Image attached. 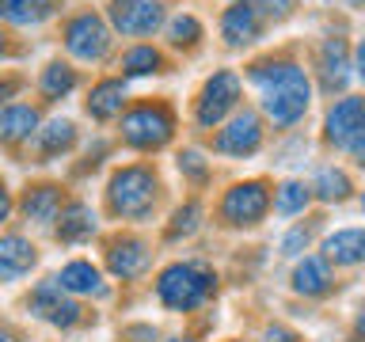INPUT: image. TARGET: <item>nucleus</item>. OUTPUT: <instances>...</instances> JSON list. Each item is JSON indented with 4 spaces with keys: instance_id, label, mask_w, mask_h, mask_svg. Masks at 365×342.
<instances>
[{
    "instance_id": "f257e3e1",
    "label": "nucleus",
    "mask_w": 365,
    "mask_h": 342,
    "mask_svg": "<svg viewBox=\"0 0 365 342\" xmlns=\"http://www.w3.org/2000/svg\"><path fill=\"white\" fill-rule=\"evenodd\" d=\"M247 80L259 91L262 114L274 125H297L304 118L308 103H312V84H308V73L293 57H262V61L247 65Z\"/></svg>"
},
{
    "instance_id": "c85d7f7f",
    "label": "nucleus",
    "mask_w": 365,
    "mask_h": 342,
    "mask_svg": "<svg viewBox=\"0 0 365 342\" xmlns=\"http://www.w3.org/2000/svg\"><path fill=\"white\" fill-rule=\"evenodd\" d=\"M308 187L301 179H285L278 190H274V209H278L282 217H297V213H304V205H308Z\"/></svg>"
},
{
    "instance_id": "393cba45",
    "label": "nucleus",
    "mask_w": 365,
    "mask_h": 342,
    "mask_svg": "<svg viewBox=\"0 0 365 342\" xmlns=\"http://www.w3.org/2000/svg\"><path fill=\"white\" fill-rule=\"evenodd\" d=\"M80 84V76H76V68L73 65H65V61H50L42 68V76H38V91H42V99H65V95H73Z\"/></svg>"
},
{
    "instance_id": "0eeeda50",
    "label": "nucleus",
    "mask_w": 365,
    "mask_h": 342,
    "mask_svg": "<svg viewBox=\"0 0 365 342\" xmlns=\"http://www.w3.org/2000/svg\"><path fill=\"white\" fill-rule=\"evenodd\" d=\"M61 42L76 61H103L110 53V27L96 11H80V16H73L65 23Z\"/></svg>"
},
{
    "instance_id": "423d86ee",
    "label": "nucleus",
    "mask_w": 365,
    "mask_h": 342,
    "mask_svg": "<svg viewBox=\"0 0 365 342\" xmlns=\"http://www.w3.org/2000/svg\"><path fill=\"white\" fill-rule=\"evenodd\" d=\"M324 137H327V145L346 148L350 160L361 164V156H365V125H361V99L358 95H342L335 107L327 110Z\"/></svg>"
},
{
    "instance_id": "7ed1b4c3",
    "label": "nucleus",
    "mask_w": 365,
    "mask_h": 342,
    "mask_svg": "<svg viewBox=\"0 0 365 342\" xmlns=\"http://www.w3.org/2000/svg\"><path fill=\"white\" fill-rule=\"evenodd\" d=\"M217 293V274L205 262H171L156 278V296L171 312H190Z\"/></svg>"
},
{
    "instance_id": "2eb2a0df",
    "label": "nucleus",
    "mask_w": 365,
    "mask_h": 342,
    "mask_svg": "<svg viewBox=\"0 0 365 342\" xmlns=\"http://www.w3.org/2000/svg\"><path fill=\"white\" fill-rule=\"evenodd\" d=\"M125 99H130V95H125V80L122 76H107V80H99V84L88 91L84 110L96 122H110V118H118V114H122Z\"/></svg>"
},
{
    "instance_id": "f3484780",
    "label": "nucleus",
    "mask_w": 365,
    "mask_h": 342,
    "mask_svg": "<svg viewBox=\"0 0 365 342\" xmlns=\"http://www.w3.org/2000/svg\"><path fill=\"white\" fill-rule=\"evenodd\" d=\"M38 107L31 103H11L0 110V145H23L31 141V133H38Z\"/></svg>"
},
{
    "instance_id": "a878e982",
    "label": "nucleus",
    "mask_w": 365,
    "mask_h": 342,
    "mask_svg": "<svg viewBox=\"0 0 365 342\" xmlns=\"http://www.w3.org/2000/svg\"><path fill=\"white\" fill-rule=\"evenodd\" d=\"M73 145H76V125L68 122V118H57V122L46 125V130H38V156H42V160L61 156V152H68Z\"/></svg>"
},
{
    "instance_id": "4468645a",
    "label": "nucleus",
    "mask_w": 365,
    "mask_h": 342,
    "mask_svg": "<svg viewBox=\"0 0 365 342\" xmlns=\"http://www.w3.org/2000/svg\"><path fill=\"white\" fill-rule=\"evenodd\" d=\"M107 270L122 281L141 278V274L148 270V244L137 239V236H118L107 247Z\"/></svg>"
},
{
    "instance_id": "aec40b11",
    "label": "nucleus",
    "mask_w": 365,
    "mask_h": 342,
    "mask_svg": "<svg viewBox=\"0 0 365 342\" xmlns=\"http://www.w3.org/2000/svg\"><path fill=\"white\" fill-rule=\"evenodd\" d=\"M88 236H96V213L84 202L61 205V221H57V239L61 244H84Z\"/></svg>"
},
{
    "instance_id": "bb28decb",
    "label": "nucleus",
    "mask_w": 365,
    "mask_h": 342,
    "mask_svg": "<svg viewBox=\"0 0 365 342\" xmlns=\"http://www.w3.org/2000/svg\"><path fill=\"white\" fill-rule=\"evenodd\" d=\"M350 190H354V187H350L346 171H339V167H324V171L312 179V187H308V194H316L319 202H342Z\"/></svg>"
},
{
    "instance_id": "ea45409f",
    "label": "nucleus",
    "mask_w": 365,
    "mask_h": 342,
    "mask_svg": "<svg viewBox=\"0 0 365 342\" xmlns=\"http://www.w3.org/2000/svg\"><path fill=\"white\" fill-rule=\"evenodd\" d=\"M350 4H354V8H358V4H361V0H350Z\"/></svg>"
},
{
    "instance_id": "6e6552de",
    "label": "nucleus",
    "mask_w": 365,
    "mask_h": 342,
    "mask_svg": "<svg viewBox=\"0 0 365 342\" xmlns=\"http://www.w3.org/2000/svg\"><path fill=\"white\" fill-rule=\"evenodd\" d=\"M270 209V187L262 179H247L236 182L232 190L221 198V221L228 228H251L259 224Z\"/></svg>"
},
{
    "instance_id": "1a4fd4ad",
    "label": "nucleus",
    "mask_w": 365,
    "mask_h": 342,
    "mask_svg": "<svg viewBox=\"0 0 365 342\" xmlns=\"http://www.w3.org/2000/svg\"><path fill=\"white\" fill-rule=\"evenodd\" d=\"M107 19V27L125 38H145L164 27V0H110Z\"/></svg>"
},
{
    "instance_id": "dca6fc26",
    "label": "nucleus",
    "mask_w": 365,
    "mask_h": 342,
    "mask_svg": "<svg viewBox=\"0 0 365 342\" xmlns=\"http://www.w3.org/2000/svg\"><path fill=\"white\" fill-rule=\"evenodd\" d=\"M61 205H65V190L57 187V182H38V187H31L27 194H23L19 209L34 224H50V221H57Z\"/></svg>"
},
{
    "instance_id": "e433bc0d",
    "label": "nucleus",
    "mask_w": 365,
    "mask_h": 342,
    "mask_svg": "<svg viewBox=\"0 0 365 342\" xmlns=\"http://www.w3.org/2000/svg\"><path fill=\"white\" fill-rule=\"evenodd\" d=\"M0 342H19V338H16V331H8V327H0Z\"/></svg>"
},
{
    "instance_id": "4be33fe9",
    "label": "nucleus",
    "mask_w": 365,
    "mask_h": 342,
    "mask_svg": "<svg viewBox=\"0 0 365 342\" xmlns=\"http://www.w3.org/2000/svg\"><path fill=\"white\" fill-rule=\"evenodd\" d=\"M57 11V0H0V19L11 27H38Z\"/></svg>"
},
{
    "instance_id": "b1692460",
    "label": "nucleus",
    "mask_w": 365,
    "mask_h": 342,
    "mask_svg": "<svg viewBox=\"0 0 365 342\" xmlns=\"http://www.w3.org/2000/svg\"><path fill=\"white\" fill-rule=\"evenodd\" d=\"M293 289L301 296H324L331 289V266L319 255H308L304 262H297V270H293Z\"/></svg>"
},
{
    "instance_id": "c756f323",
    "label": "nucleus",
    "mask_w": 365,
    "mask_h": 342,
    "mask_svg": "<svg viewBox=\"0 0 365 342\" xmlns=\"http://www.w3.org/2000/svg\"><path fill=\"white\" fill-rule=\"evenodd\" d=\"M202 228V205L198 202H187V205H179L175 213H171V224H168V239H187L194 236Z\"/></svg>"
},
{
    "instance_id": "20e7f679",
    "label": "nucleus",
    "mask_w": 365,
    "mask_h": 342,
    "mask_svg": "<svg viewBox=\"0 0 365 342\" xmlns=\"http://www.w3.org/2000/svg\"><path fill=\"white\" fill-rule=\"evenodd\" d=\"M118 133L122 141L137 148V152H156L164 148L171 137H175V110L168 107L164 99H145L133 103L125 114H118Z\"/></svg>"
},
{
    "instance_id": "72a5a7b5",
    "label": "nucleus",
    "mask_w": 365,
    "mask_h": 342,
    "mask_svg": "<svg viewBox=\"0 0 365 342\" xmlns=\"http://www.w3.org/2000/svg\"><path fill=\"white\" fill-rule=\"evenodd\" d=\"M262 342H297V331H289V327H267V331H262Z\"/></svg>"
},
{
    "instance_id": "39448f33",
    "label": "nucleus",
    "mask_w": 365,
    "mask_h": 342,
    "mask_svg": "<svg viewBox=\"0 0 365 342\" xmlns=\"http://www.w3.org/2000/svg\"><path fill=\"white\" fill-rule=\"evenodd\" d=\"M240 99H244V80H240L232 68H217L198 91L194 122H198L202 130H213V125H221L232 110H240Z\"/></svg>"
},
{
    "instance_id": "a19ab883",
    "label": "nucleus",
    "mask_w": 365,
    "mask_h": 342,
    "mask_svg": "<svg viewBox=\"0 0 365 342\" xmlns=\"http://www.w3.org/2000/svg\"><path fill=\"white\" fill-rule=\"evenodd\" d=\"M232 342H240V338H232Z\"/></svg>"
},
{
    "instance_id": "9b49d317",
    "label": "nucleus",
    "mask_w": 365,
    "mask_h": 342,
    "mask_svg": "<svg viewBox=\"0 0 365 342\" xmlns=\"http://www.w3.org/2000/svg\"><path fill=\"white\" fill-rule=\"evenodd\" d=\"M213 148L221 156H255L262 148V118L259 110H232L225 122V130H217Z\"/></svg>"
},
{
    "instance_id": "4c0bfd02",
    "label": "nucleus",
    "mask_w": 365,
    "mask_h": 342,
    "mask_svg": "<svg viewBox=\"0 0 365 342\" xmlns=\"http://www.w3.org/2000/svg\"><path fill=\"white\" fill-rule=\"evenodd\" d=\"M4 53H8V38L0 34V57H4Z\"/></svg>"
},
{
    "instance_id": "cd10ccee",
    "label": "nucleus",
    "mask_w": 365,
    "mask_h": 342,
    "mask_svg": "<svg viewBox=\"0 0 365 342\" xmlns=\"http://www.w3.org/2000/svg\"><path fill=\"white\" fill-rule=\"evenodd\" d=\"M168 42L175 50H194L202 42V23L190 16V11H179V16L168 19Z\"/></svg>"
},
{
    "instance_id": "7c9ffc66",
    "label": "nucleus",
    "mask_w": 365,
    "mask_h": 342,
    "mask_svg": "<svg viewBox=\"0 0 365 342\" xmlns=\"http://www.w3.org/2000/svg\"><path fill=\"white\" fill-rule=\"evenodd\" d=\"M262 23H285L297 11V0H251Z\"/></svg>"
},
{
    "instance_id": "58836bf2",
    "label": "nucleus",
    "mask_w": 365,
    "mask_h": 342,
    "mask_svg": "<svg viewBox=\"0 0 365 342\" xmlns=\"http://www.w3.org/2000/svg\"><path fill=\"white\" fill-rule=\"evenodd\" d=\"M168 342H190V338H168Z\"/></svg>"
},
{
    "instance_id": "5701e85b",
    "label": "nucleus",
    "mask_w": 365,
    "mask_h": 342,
    "mask_svg": "<svg viewBox=\"0 0 365 342\" xmlns=\"http://www.w3.org/2000/svg\"><path fill=\"white\" fill-rule=\"evenodd\" d=\"M160 73H168V57L156 50V46H130L122 57V80H137V76H160Z\"/></svg>"
},
{
    "instance_id": "473e14b6",
    "label": "nucleus",
    "mask_w": 365,
    "mask_h": 342,
    "mask_svg": "<svg viewBox=\"0 0 365 342\" xmlns=\"http://www.w3.org/2000/svg\"><path fill=\"white\" fill-rule=\"evenodd\" d=\"M304 247H308V228H293V232L282 239V255H301Z\"/></svg>"
},
{
    "instance_id": "6ab92c4d",
    "label": "nucleus",
    "mask_w": 365,
    "mask_h": 342,
    "mask_svg": "<svg viewBox=\"0 0 365 342\" xmlns=\"http://www.w3.org/2000/svg\"><path fill=\"white\" fill-rule=\"evenodd\" d=\"M53 281L61 285L68 296H103L107 293L99 266H91L88 259H76V262H68V266H61V274H57Z\"/></svg>"
},
{
    "instance_id": "412c9836",
    "label": "nucleus",
    "mask_w": 365,
    "mask_h": 342,
    "mask_svg": "<svg viewBox=\"0 0 365 342\" xmlns=\"http://www.w3.org/2000/svg\"><path fill=\"white\" fill-rule=\"evenodd\" d=\"M361 259H365V232L361 228H342V232L327 236L324 262H335V266H358Z\"/></svg>"
},
{
    "instance_id": "c9c22d12",
    "label": "nucleus",
    "mask_w": 365,
    "mask_h": 342,
    "mask_svg": "<svg viewBox=\"0 0 365 342\" xmlns=\"http://www.w3.org/2000/svg\"><path fill=\"white\" fill-rule=\"evenodd\" d=\"M8 213H11V194H8L4 182H0V224L8 221Z\"/></svg>"
},
{
    "instance_id": "a211bd4d",
    "label": "nucleus",
    "mask_w": 365,
    "mask_h": 342,
    "mask_svg": "<svg viewBox=\"0 0 365 342\" xmlns=\"http://www.w3.org/2000/svg\"><path fill=\"white\" fill-rule=\"evenodd\" d=\"M38 262L31 239L23 236H4L0 239V281H19L23 274H31V266Z\"/></svg>"
},
{
    "instance_id": "9d476101",
    "label": "nucleus",
    "mask_w": 365,
    "mask_h": 342,
    "mask_svg": "<svg viewBox=\"0 0 365 342\" xmlns=\"http://www.w3.org/2000/svg\"><path fill=\"white\" fill-rule=\"evenodd\" d=\"M27 304H31V312L38 319H46L50 327H65L68 331V327L84 323V308H80V301H76V296H68L53 278H46V281L34 285Z\"/></svg>"
},
{
    "instance_id": "2f4dec72",
    "label": "nucleus",
    "mask_w": 365,
    "mask_h": 342,
    "mask_svg": "<svg viewBox=\"0 0 365 342\" xmlns=\"http://www.w3.org/2000/svg\"><path fill=\"white\" fill-rule=\"evenodd\" d=\"M179 171L182 175H190L194 182H202L205 175H210V167H205V160L194 152V148H187V152H179Z\"/></svg>"
},
{
    "instance_id": "ddd939ff",
    "label": "nucleus",
    "mask_w": 365,
    "mask_h": 342,
    "mask_svg": "<svg viewBox=\"0 0 365 342\" xmlns=\"http://www.w3.org/2000/svg\"><path fill=\"white\" fill-rule=\"evenodd\" d=\"M262 34V19L251 0H232V4L225 8L221 16V38L225 46H232V50H240V46H251Z\"/></svg>"
},
{
    "instance_id": "f8f14e48",
    "label": "nucleus",
    "mask_w": 365,
    "mask_h": 342,
    "mask_svg": "<svg viewBox=\"0 0 365 342\" xmlns=\"http://www.w3.org/2000/svg\"><path fill=\"white\" fill-rule=\"evenodd\" d=\"M316 73H319V88L327 95H335L350 84L354 76V50L346 38H324L316 50Z\"/></svg>"
},
{
    "instance_id": "f03ea898",
    "label": "nucleus",
    "mask_w": 365,
    "mask_h": 342,
    "mask_svg": "<svg viewBox=\"0 0 365 342\" xmlns=\"http://www.w3.org/2000/svg\"><path fill=\"white\" fill-rule=\"evenodd\" d=\"M156 198H160V179L148 164H125L107 182V205L122 221H141V217H148Z\"/></svg>"
},
{
    "instance_id": "f704fd0d",
    "label": "nucleus",
    "mask_w": 365,
    "mask_h": 342,
    "mask_svg": "<svg viewBox=\"0 0 365 342\" xmlns=\"http://www.w3.org/2000/svg\"><path fill=\"white\" fill-rule=\"evenodd\" d=\"M19 88H23V76H8V80H0V103H4V99H11Z\"/></svg>"
}]
</instances>
